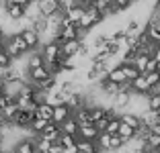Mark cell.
Listing matches in <instances>:
<instances>
[{
    "label": "cell",
    "instance_id": "15",
    "mask_svg": "<svg viewBox=\"0 0 160 153\" xmlns=\"http://www.w3.org/2000/svg\"><path fill=\"white\" fill-rule=\"evenodd\" d=\"M47 123H49V121H45V118H39V116H35L33 121H31V125H29L27 133L31 135V137H35V135H39V133H41V131L47 127Z\"/></svg>",
    "mask_w": 160,
    "mask_h": 153
},
{
    "label": "cell",
    "instance_id": "30",
    "mask_svg": "<svg viewBox=\"0 0 160 153\" xmlns=\"http://www.w3.org/2000/svg\"><path fill=\"white\" fill-rule=\"evenodd\" d=\"M150 57L156 61V63L160 65V45H154V49H152V53H150Z\"/></svg>",
    "mask_w": 160,
    "mask_h": 153
},
{
    "label": "cell",
    "instance_id": "27",
    "mask_svg": "<svg viewBox=\"0 0 160 153\" xmlns=\"http://www.w3.org/2000/svg\"><path fill=\"white\" fill-rule=\"evenodd\" d=\"M144 76H146V82L150 84V88H152V86H156V84L160 82V70L148 72V74H144Z\"/></svg>",
    "mask_w": 160,
    "mask_h": 153
},
{
    "label": "cell",
    "instance_id": "32",
    "mask_svg": "<svg viewBox=\"0 0 160 153\" xmlns=\"http://www.w3.org/2000/svg\"><path fill=\"white\" fill-rule=\"evenodd\" d=\"M152 133H156V135L160 137V123H158V125H154V127H152Z\"/></svg>",
    "mask_w": 160,
    "mask_h": 153
},
{
    "label": "cell",
    "instance_id": "25",
    "mask_svg": "<svg viewBox=\"0 0 160 153\" xmlns=\"http://www.w3.org/2000/svg\"><path fill=\"white\" fill-rule=\"evenodd\" d=\"M119 125H121V121H119V116H111V118H109L107 121V133L109 135H115L117 133V129H119Z\"/></svg>",
    "mask_w": 160,
    "mask_h": 153
},
{
    "label": "cell",
    "instance_id": "3",
    "mask_svg": "<svg viewBox=\"0 0 160 153\" xmlns=\"http://www.w3.org/2000/svg\"><path fill=\"white\" fill-rule=\"evenodd\" d=\"M21 33V37H23V41L27 43V47H29V51H35V49H39V45H41V35H39L35 29H23V31H19Z\"/></svg>",
    "mask_w": 160,
    "mask_h": 153
},
{
    "label": "cell",
    "instance_id": "2",
    "mask_svg": "<svg viewBox=\"0 0 160 153\" xmlns=\"http://www.w3.org/2000/svg\"><path fill=\"white\" fill-rule=\"evenodd\" d=\"M39 53H41V57H43V61H45V63L56 61L58 57L62 55V53H60V43H56V41H45V43H41V45H39Z\"/></svg>",
    "mask_w": 160,
    "mask_h": 153
},
{
    "label": "cell",
    "instance_id": "18",
    "mask_svg": "<svg viewBox=\"0 0 160 153\" xmlns=\"http://www.w3.org/2000/svg\"><path fill=\"white\" fill-rule=\"evenodd\" d=\"M146 102H148V110H154V112L160 110V94L148 92L146 94Z\"/></svg>",
    "mask_w": 160,
    "mask_h": 153
},
{
    "label": "cell",
    "instance_id": "26",
    "mask_svg": "<svg viewBox=\"0 0 160 153\" xmlns=\"http://www.w3.org/2000/svg\"><path fill=\"white\" fill-rule=\"evenodd\" d=\"M58 143H60L62 147H70V145H76V137L74 135H68V133H62Z\"/></svg>",
    "mask_w": 160,
    "mask_h": 153
},
{
    "label": "cell",
    "instance_id": "9",
    "mask_svg": "<svg viewBox=\"0 0 160 153\" xmlns=\"http://www.w3.org/2000/svg\"><path fill=\"white\" fill-rule=\"evenodd\" d=\"M80 39H70V41H64V43H60V53H62V57H74L76 53H78V49H80Z\"/></svg>",
    "mask_w": 160,
    "mask_h": 153
},
{
    "label": "cell",
    "instance_id": "11",
    "mask_svg": "<svg viewBox=\"0 0 160 153\" xmlns=\"http://www.w3.org/2000/svg\"><path fill=\"white\" fill-rule=\"evenodd\" d=\"M39 135H41L43 139H47V141H52V143H53V141H58V139H60V135H62L60 125H56V123H52V121H49V123H47V127H45V129H43Z\"/></svg>",
    "mask_w": 160,
    "mask_h": 153
},
{
    "label": "cell",
    "instance_id": "34",
    "mask_svg": "<svg viewBox=\"0 0 160 153\" xmlns=\"http://www.w3.org/2000/svg\"><path fill=\"white\" fill-rule=\"evenodd\" d=\"M4 37H6V35H2V37H0V49L4 47Z\"/></svg>",
    "mask_w": 160,
    "mask_h": 153
},
{
    "label": "cell",
    "instance_id": "7",
    "mask_svg": "<svg viewBox=\"0 0 160 153\" xmlns=\"http://www.w3.org/2000/svg\"><path fill=\"white\" fill-rule=\"evenodd\" d=\"M25 10H27V6H21V4H14V2H6V0H4V14L8 16L10 21L23 19Z\"/></svg>",
    "mask_w": 160,
    "mask_h": 153
},
{
    "label": "cell",
    "instance_id": "8",
    "mask_svg": "<svg viewBox=\"0 0 160 153\" xmlns=\"http://www.w3.org/2000/svg\"><path fill=\"white\" fill-rule=\"evenodd\" d=\"M99 131L94 129L92 123H82L78 125V133H76V139H86V141H94L97 139Z\"/></svg>",
    "mask_w": 160,
    "mask_h": 153
},
{
    "label": "cell",
    "instance_id": "21",
    "mask_svg": "<svg viewBox=\"0 0 160 153\" xmlns=\"http://www.w3.org/2000/svg\"><path fill=\"white\" fill-rule=\"evenodd\" d=\"M121 67H123V74H125L127 82H132V80H136L140 76V72H138V67L133 63H121Z\"/></svg>",
    "mask_w": 160,
    "mask_h": 153
},
{
    "label": "cell",
    "instance_id": "13",
    "mask_svg": "<svg viewBox=\"0 0 160 153\" xmlns=\"http://www.w3.org/2000/svg\"><path fill=\"white\" fill-rule=\"evenodd\" d=\"M129 84H132V92L133 94H148V92H150V84L146 82V76H144V74H140L136 80H132Z\"/></svg>",
    "mask_w": 160,
    "mask_h": 153
},
{
    "label": "cell",
    "instance_id": "1",
    "mask_svg": "<svg viewBox=\"0 0 160 153\" xmlns=\"http://www.w3.org/2000/svg\"><path fill=\"white\" fill-rule=\"evenodd\" d=\"M2 49H4L14 61L21 59V57H25L29 53V47H27V43L23 41L21 33H10V35H6L4 37V47H2Z\"/></svg>",
    "mask_w": 160,
    "mask_h": 153
},
{
    "label": "cell",
    "instance_id": "28",
    "mask_svg": "<svg viewBox=\"0 0 160 153\" xmlns=\"http://www.w3.org/2000/svg\"><path fill=\"white\" fill-rule=\"evenodd\" d=\"M113 4L119 8V12H125L133 6V0H113Z\"/></svg>",
    "mask_w": 160,
    "mask_h": 153
},
{
    "label": "cell",
    "instance_id": "20",
    "mask_svg": "<svg viewBox=\"0 0 160 153\" xmlns=\"http://www.w3.org/2000/svg\"><path fill=\"white\" fill-rule=\"evenodd\" d=\"M76 149L80 153H92L94 149V141H86V139H76Z\"/></svg>",
    "mask_w": 160,
    "mask_h": 153
},
{
    "label": "cell",
    "instance_id": "36",
    "mask_svg": "<svg viewBox=\"0 0 160 153\" xmlns=\"http://www.w3.org/2000/svg\"><path fill=\"white\" fill-rule=\"evenodd\" d=\"M0 153H4V151H2V149H0Z\"/></svg>",
    "mask_w": 160,
    "mask_h": 153
},
{
    "label": "cell",
    "instance_id": "12",
    "mask_svg": "<svg viewBox=\"0 0 160 153\" xmlns=\"http://www.w3.org/2000/svg\"><path fill=\"white\" fill-rule=\"evenodd\" d=\"M119 121L121 123H125V125H129L132 129H138V127L142 125V116L140 114H136V112H129V110H123V112H119Z\"/></svg>",
    "mask_w": 160,
    "mask_h": 153
},
{
    "label": "cell",
    "instance_id": "16",
    "mask_svg": "<svg viewBox=\"0 0 160 153\" xmlns=\"http://www.w3.org/2000/svg\"><path fill=\"white\" fill-rule=\"evenodd\" d=\"M27 61H25V65H27V70H31V67H39V65H43L45 61H43V57H41V53H39V49H35V51H29L27 53Z\"/></svg>",
    "mask_w": 160,
    "mask_h": 153
},
{
    "label": "cell",
    "instance_id": "40",
    "mask_svg": "<svg viewBox=\"0 0 160 153\" xmlns=\"http://www.w3.org/2000/svg\"><path fill=\"white\" fill-rule=\"evenodd\" d=\"M0 94H2V92H0Z\"/></svg>",
    "mask_w": 160,
    "mask_h": 153
},
{
    "label": "cell",
    "instance_id": "4",
    "mask_svg": "<svg viewBox=\"0 0 160 153\" xmlns=\"http://www.w3.org/2000/svg\"><path fill=\"white\" fill-rule=\"evenodd\" d=\"M33 118H35V112H33V110H25V108H19V112H17V114H14V118H12V127L27 131Z\"/></svg>",
    "mask_w": 160,
    "mask_h": 153
},
{
    "label": "cell",
    "instance_id": "37",
    "mask_svg": "<svg viewBox=\"0 0 160 153\" xmlns=\"http://www.w3.org/2000/svg\"><path fill=\"white\" fill-rule=\"evenodd\" d=\"M158 45H160V41H158Z\"/></svg>",
    "mask_w": 160,
    "mask_h": 153
},
{
    "label": "cell",
    "instance_id": "10",
    "mask_svg": "<svg viewBox=\"0 0 160 153\" xmlns=\"http://www.w3.org/2000/svg\"><path fill=\"white\" fill-rule=\"evenodd\" d=\"M72 114V110L68 108V104H58V106H53V112H52V123H56V125H62V123L66 121L68 116Z\"/></svg>",
    "mask_w": 160,
    "mask_h": 153
},
{
    "label": "cell",
    "instance_id": "33",
    "mask_svg": "<svg viewBox=\"0 0 160 153\" xmlns=\"http://www.w3.org/2000/svg\"><path fill=\"white\" fill-rule=\"evenodd\" d=\"M4 86H6V82H4V78L0 76V92H4Z\"/></svg>",
    "mask_w": 160,
    "mask_h": 153
},
{
    "label": "cell",
    "instance_id": "38",
    "mask_svg": "<svg viewBox=\"0 0 160 153\" xmlns=\"http://www.w3.org/2000/svg\"><path fill=\"white\" fill-rule=\"evenodd\" d=\"M76 153H80V151H76Z\"/></svg>",
    "mask_w": 160,
    "mask_h": 153
},
{
    "label": "cell",
    "instance_id": "31",
    "mask_svg": "<svg viewBox=\"0 0 160 153\" xmlns=\"http://www.w3.org/2000/svg\"><path fill=\"white\" fill-rule=\"evenodd\" d=\"M6 2H14V4H21V6H27L31 0H6Z\"/></svg>",
    "mask_w": 160,
    "mask_h": 153
},
{
    "label": "cell",
    "instance_id": "39",
    "mask_svg": "<svg viewBox=\"0 0 160 153\" xmlns=\"http://www.w3.org/2000/svg\"><path fill=\"white\" fill-rule=\"evenodd\" d=\"M0 2H2V0H0Z\"/></svg>",
    "mask_w": 160,
    "mask_h": 153
},
{
    "label": "cell",
    "instance_id": "24",
    "mask_svg": "<svg viewBox=\"0 0 160 153\" xmlns=\"http://www.w3.org/2000/svg\"><path fill=\"white\" fill-rule=\"evenodd\" d=\"M12 63H14L12 57H10L4 49H0V72H2V70H8V67H10Z\"/></svg>",
    "mask_w": 160,
    "mask_h": 153
},
{
    "label": "cell",
    "instance_id": "23",
    "mask_svg": "<svg viewBox=\"0 0 160 153\" xmlns=\"http://www.w3.org/2000/svg\"><path fill=\"white\" fill-rule=\"evenodd\" d=\"M123 143H125V141H123L117 133H115V135H109V151H117V149H121Z\"/></svg>",
    "mask_w": 160,
    "mask_h": 153
},
{
    "label": "cell",
    "instance_id": "35",
    "mask_svg": "<svg viewBox=\"0 0 160 153\" xmlns=\"http://www.w3.org/2000/svg\"><path fill=\"white\" fill-rule=\"evenodd\" d=\"M133 153H148V151H146V149H136Z\"/></svg>",
    "mask_w": 160,
    "mask_h": 153
},
{
    "label": "cell",
    "instance_id": "6",
    "mask_svg": "<svg viewBox=\"0 0 160 153\" xmlns=\"http://www.w3.org/2000/svg\"><path fill=\"white\" fill-rule=\"evenodd\" d=\"M10 153H35L33 137H21V139L12 145V151Z\"/></svg>",
    "mask_w": 160,
    "mask_h": 153
},
{
    "label": "cell",
    "instance_id": "5",
    "mask_svg": "<svg viewBox=\"0 0 160 153\" xmlns=\"http://www.w3.org/2000/svg\"><path fill=\"white\" fill-rule=\"evenodd\" d=\"M49 70L45 67V63L39 65V67H31V70H27V82H33V84H39L43 82V80L49 78Z\"/></svg>",
    "mask_w": 160,
    "mask_h": 153
},
{
    "label": "cell",
    "instance_id": "14",
    "mask_svg": "<svg viewBox=\"0 0 160 153\" xmlns=\"http://www.w3.org/2000/svg\"><path fill=\"white\" fill-rule=\"evenodd\" d=\"M52 112H53V106L49 104V102H39L37 106H35V116H39V118H45V121H52Z\"/></svg>",
    "mask_w": 160,
    "mask_h": 153
},
{
    "label": "cell",
    "instance_id": "19",
    "mask_svg": "<svg viewBox=\"0 0 160 153\" xmlns=\"http://www.w3.org/2000/svg\"><path fill=\"white\" fill-rule=\"evenodd\" d=\"M117 135L121 137L123 141H129L132 137H136V129H132V127L125 125V123H121V125H119V129H117Z\"/></svg>",
    "mask_w": 160,
    "mask_h": 153
},
{
    "label": "cell",
    "instance_id": "22",
    "mask_svg": "<svg viewBox=\"0 0 160 153\" xmlns=\"http://www.w3.org/2000/svg\"><path fill=\"white\" fill-rule=\"evenodd\" d=\"M148 59H150V55H148V53H138V55L133 57V65L138 67V72H140V74H144Z\"/></svg>",
    "mask_w": 160,
    "mask_h": 153
},
{
    "label": "cell",
    "instance_id": "17",
    "mask_svg": "<svg viewBox=\"0 0 160 153\" xmlns=\"http://www.w3.org/2000/svg\"><path fill=\"white\" fill-rule=\"evenodd\" d=\"M60 131H62V133H68V135H74V137H76V133H78V123H76L74 116H72V114L68 116L66 121L60 125Z\"/></svg>",
    "mask_w": 160,
    "mask_h": 153
},
{
    "label": "cell",
    "instance_id": "29",
    "mask_svg": "<svg viewBox=\"0 0 160 153\" xmlns=\"http://www.w3.org/2000/svg\"><path fill=\"white\" fill-rule=\"evenodd\" d=\"M154 70H160V65L150 57V59H148V63H146V70H144V74H148V72H154Z\"/></svg>",
    "mask_w": 160,
    "mask_h": 153
}]
</instances>
